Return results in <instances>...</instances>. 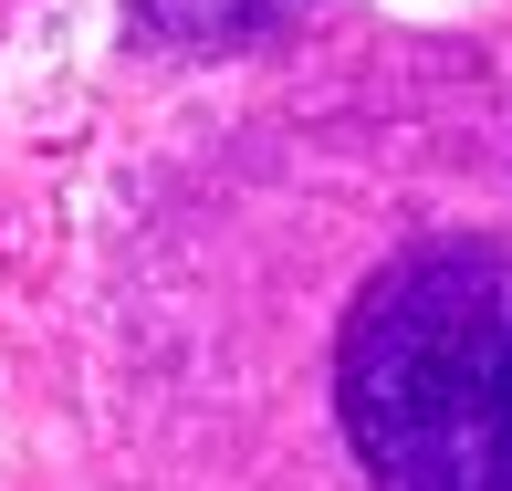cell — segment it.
<instances>
[{
    "label": "cell",
    "mask_w": 512,
    "mask_h": 491,
    "mask_svg": "<svg viewBox=\"0 0 512 491\" xmlns=\"http://www.w3.org/2000/svg\"><path fill=\"white\" fill-rule=\"evenodd\" d=\"M335 408L377 491H512V251L429 241L356 293Z\"/></svg>",
    "instance_id": "6da1fadb"
}]
</instances>
